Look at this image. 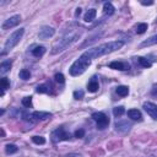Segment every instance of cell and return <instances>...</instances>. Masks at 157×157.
I'll list each match as a JSON object with an SVG mask.
<instances>
[{
    "label": "cell",
    "mask_w": 157,
    "mask_h": 157,
    "mask_svg": "<svg viewBox=\"0 0 157 157\" xmlns=\"http://www.w3.org/2000/svg\"><path fill=\"white\" fill-rule=\"evenodd\" d=\"M123 45H124V42L123 40H112V42H108V43L99 44V45H97L94 48L87 49L85 52V54L92 60V59H97L99 56L110 54V53H113L115 50H119Z\"/></svg>",
    "instance_id": "obj_1"
},
{
    "label": "cell",
    "mask_w": 157,
    "mask_h": 157,
    "mask_svg": "<svg viewBox=\"0 0 157 157\" xmlns=\"http://www.w3.org/2000/svg\"><path fill=\"white\" fill-rule=\"evenodd\" d=\"M81 34H82V31H81V29L65 34L61 39H59V42H56V43L53 45V48H52V52H50V53H52L53 55L61 53L63 50L67 49L72 43H75V42L81 37Z\"/></svg>",
    "instance_id": "obj_2"
},
{
    "label": "cell",
    "mask_w": 157,
    "mask_h": 157,
    "mask_svg": "<svg viewBox=\"0 0 157 157\" xmlns=\"http://www.w3.org/2000/svg\"><path fill=\"white\" fill-rule=\"evenodd\" d=\"M91 59L83 53L77 60H75L72 63V65L70 66V75L72 76H78L81 74H83L86 71V69L91 65Z\"/></svg>",
    "instance_id": "obj_3"
},
{
    "label": "cell",
    "mask_w": 157,
    "mask_h": 157,
    "mask_svg": "<svg viewBox=\"0 0 157 157\" xmlns=\"http://www.w3.org/2000/svg\"><path fill=\"white\" fill-rule=\"evenodd\" d=\"M23 33H25V28L16 29L13 33H11L10 37H9V38L6 39V42H5V45H4V53H5V52H9V50H11L13 47H16V45L18 44V42L21 40Z\"/></svg>",
    "instance_id": "obj_4"
},
{
    "label": "cell",
    "mask_w": 157,
    "mask_h": 157,
    "mask_svg": "<svg viewBox=\"0 0 157 157\" xmlns=\"http://www.w3.org/2000/svg\"><path fill=\"white\" fill-rule=\"evenodd\" d=\"M20 21H21V16H20V15H13V16H11V17H9L7 20L4 21L1 28H2V29H10V28L17 26V25L20 23Z\"/></svg>",
    "instance_id": "obj_5"
},
{
    "label": "cell",
    "mask_w": 157,
    "mask_h": 157,
    "mask_svg": "<svg viewBox=\"0 0 157 157\" xmlns=\"http://www.w3.org/2000/svg\"><path fill=\"white\" fill-rule=\"evenodd\" d=\"M55 33V29L53 27H49V26H43L40 29H39V33H38V37L40 39H48L50 37H53Z\"/></svg>",
    "instance_id": "obj_6"
},
{
    "label": "cell",
    "mask_w": 157,
    "mask_h": 157,
    "mask_svg": "<svg viewBox=\"0 0 157 157\" xmlns=\"http://www.w3.org/2000/svg\"><path fill=\"white\" fill-rule=\"evenodd\" d=\"M144 109L146 110V113L152 117L153 119H157V104L152 103V102H146L144 103Z\"/></svg>",
    "instance_id": "obj_7"
},
{
    "label": "cell",
    "mask_w": 157,
    "mask_h": 157,
    "mask_svg": "<svg viewBox=\"0 0 157 157\" xmlns=\"http://www.w3.org/2000/svg\"><path fill=\"white\" fill-rule=\"evenodd\" d=\"M109 69L113 70H129V65L123 61H112L109 63Z\"/></svg>",
    "instance_id": "obj_8"
},
{
    "label": "cell",
    "mask_w": 157,
    "mask_h": 157,
    "mask_svg": "<svg viewBox=\"0 0 157 157\" xmlns=\"http://www.w3.org/2000/svg\"><path fill=\"white\" fill-rule=\"evenodd\" d=\"M130 128H131V124L128 121H117L115 123V130L117 131L125 132V131H129Z\"/></svg>",
    "instance_id": "obj_9"
},
{
    "label": "cell",
    "mask_w": 157,
    "mask_h": 157,
    "mask_svg": "<svg viewBox=\"0 0 157 157\" xmlns=\"http://www.w3.org/2000/svg\"><path fill=\"white\" fill-rule=\"evenodd\" d=\"M53 136H56L59 141H60V140H69V139H70V134H67L64 129H58V130H55V131L53 132Z\"/></svg>",
    "instance_id": "obj_10"
},
{
    "label": "cell",
    "mask_w": 157,
    "mask_h": 157,
    "mask_svg": "<svg viewBox=\"0 0 157 157\" xmlns=\"http://www.w3.org/2000/svg\"><path fill=\"white\" fill-rule=\"evenodd\" d=\"M128 117L132 120H139V121L142 120V115H141L140 110H137V109H129L128 110Z\"/></svg>",
    "instance_id": "obj_11"
},
{
    "label": "cell",
    "mask_w": 157,
    "mask_h": 157,
    "mask_svg": "<svg viewBox=\"0 0 157 157\" xmlns=\"http://www.w3.org/2000/svg\"><path fill=\"white\" fill-rule=\"evenodd\" d=\"M32 117L36 118V119H39V120H45V119H49L52 117V114L48 113V112H40L39 110V112H33Z\"/></svg>",
    "instance_id": "obj_12"
},
{
    "label": "cell",
    "mask_w": 157,
    "mask_h": 157,
    "mask_svg": "<svg viewBox=\"0 0 157 157\" xmlns=\"http://www.w3.org/2000/svg\"><path fill=\"white\" fill-rule=\"evenodd\" d=\"M96 15H97V11H96V9H90V10H88V11L85 13V17H83L85 22H92V21L94 20Z\"/></svg>",
    "instance_id": "obj_13"
},
{
    "label": "cell",
    "mask_w": 157,
    "mask_h": 157,
    "mask_svg": "<svg viewBox=\"0 0 157 157\" xmlns=\"http://www.w3.org/2000/svg\"><path fill=\"white\" fill-rule=\"evenodd\" d=\"M44 53H45V47H43V45H37L32 49V54L36 58H40Z\"/></svg>",
    "instance_id": "obj_14"
},
{
    "label": "cell",
    "mask_w": 157,
    "mask_h": 157,
    "mask_svg": "<svg viewBox=\"0 0 157 157\" xmlns=\"http://www.w3.org/2000/svg\"><path fill=\"white\" fill-rule=\"evenodd\" d=\"M114 11H115V9H114V6L110 2H104V5H103V12L105 15H108V16L109 15H113Z\"/></svg>",
    "instance_id": "obj_15"
},
{
    "label": "cell",
    "mask_w": 157,
    "mask_h": 157,
    "mask_svg": "<svg viewBox=\"0 0 157 157\" xmlns=\"http://www.w3.org/2000/svg\"><path fill=\"white\" fill-rule=\"evenodd\" d=\"M117 93L120 97H125L129 94V87L128 86H118L117 87Z\"/></svg>",
    "instance_id": "obj_16"
},
{
    "label": "cell",
    "mask_w": 157,
    "mask_h": 157,
    "mask_svg": "<svg viewBox=\"0 0 157 157\" xmlns=\"http://www.w3.org/2000/svg\"><path fill=\"white\" fill-rule=\"evenodd\" d=\"M98 87H99V85H98V82L96 80H91L88 82V85H87V90L90 92H96L98 90Z\"/></svg>",
    "instance_id": "obj_17"
},
{
    "label": "cell",
    "mask_w": 157,
    "mask_h": 157,
    "mask_svg": "<svg viewBox=\"0 0 157 157\" xmlns=\"http://www.w3.org/2000/svg\"><path fill=\"white\" fill-rule=\"evenodd\" d=\"M10 67H11V61H2L1 64H0V72L1 74H5V72H7L9 70H10Z\"/></svg>",
    "instance_id": "obj_18"
},
{
    "label": "cell",
    "mask_w": 157,
    "mask_h": 157,
    "mask_svg": "<svg viewBox=\"0 0 157 157\" xmlns=\"http://www.w3.org/2000/svg\"><path fill=\"white\" fill-rule=\"evenodd\" d=\"M105 118H107V115H105L104 113H102V112H97V113H93V114H92V119H93L94 121H97V123L102 121V120L105 119Z\"/></svg>",
    "instance_id": "obj_19"
},
{
    "label": "cell",
    "mask_w": 157,
    "mask_h": 157,
    "mask_svg": "<svg viewBox=\"0 0 157 157\" xmlns=\"http://www.w3.org/2000/svg\"><path fill=\"white\" fill-rule=\"evenodd\" d=\"M5 151H6L7 155H11V153L17 152V151H18V147H17L16 145H13V144H7V145L5 146Z\"/></svg>",
    "instance_id": "obj_20"
},
{
    "label": "cell",
    "mask_w": 157,
    "mask_h": 157,
    "mask_svg": "<svg viewBox=\"0 0 157 157\" xmlns=\"http://www.w3.org/2000/svg\"><path fill=\"white\" fill-rule=\"evenodd\" d=\"M146 29H147V23H145V22H142V23H137V26H136V33H139V34H142V33H145L146 32Z\"/></svg>",
    "instance_id": "obj_21"
},
{
    "label": "cell",
    "mask_w": 157,
    "mask_h": 157,
    "mask_svg": "<svg viewBox=\"0 0 157 157\" xmlns=\"http://www.w3.org/2000/svg\"><path fill=\"white\" fill-rule=\"evenodd\" d=\"M124 113H125V108H124L123 105H119V107L113 108V114H114L115 117H121Z\"/></svg>",
    "instance_id": "obj_22"
},
{
    "label": "cell",
    "mask_w": 157,
    "mask_h": 157,
    "mask_svg": "<svg viewBox=\"0 0 157 157\" xmlns=\"http://www.w3.org/2000/svg\"><path fill=\"white\" fill-rule=\"evenodd\" d=\"M29 77H31V72L28 70L22 69L20 71V78H22V80H29Z\"/></svg>",
    "instance_id": "obj_23"
},
{
    "label": "cell",
    "mask_w": 157,
    "mask_h": 157,
    "mask_svg": "<svg viewBox=\"0 0 157 157\" xmlns=\"http://www.w3.org/2000/svg\"><path fill=\"white\" fill-rule=\"evenodd\" d=\"M0 85H1V88H2V90L9 88V87H10V81H9V78H7V77H2V78L0 80Z\"/></svg>",
    "instance_id": "obj_24"
},
{
    "label": "cell",
    "mask_w": 157,
    "mask_h": 157,
    "mask_svg": "<svg viewBox=\"0 0 157 157\" xmlns=\"http://www.w3.org/2000/svg\"><path fill=\"white\" fill-rule=\"evenodd\" d=\"M108 124H109V119H108V117H107V118L103 119L102 121L97 123V128H98V129H105V128L108 126Z\"/></svg>",
    "instance_id": "obj_25"
},
{
    "label": "cell",
    "mask_w": 157,
    "mask_h": 157,
    "mask_svg": "<svg viewBox=\"0 0 157 157\" xmlns=\"http://www.w3.org/2000/svg\"><path fill=\"white\" fill-rule=\"evenodd\" d=\"M32 141H33L34 144H37V145H43V144H45V139H44L43 136H33V137H32Z\"/></svg>",
    "instance_id": "obj_26"
},
{
    "label": "cell",
    "mask_w": 157,
    "mask_h": 157,
    "mask_svg": "<svg viewBox=\"0 0 157 157\" xmlns=\"http://www.w3.org/2000/svg\"><path fill=\"white\" fill-rule=\"evenodd\" d=\"M137 59H139V63H140L141 66H144V67H150V66H151V63H150L147 59H145V58H142V56H140V58H137Z\"/></svg>",
    "instance_id": "obj_27"
},
{
    "label": "cell",
    "mask_w": 157,
    "mask_h": 157,
    "mask_svg": "<svg viewBox=\"0 0 157 157\" xmlns=\"http://www.w3.org/2000/svg\"><path fill=\"white\" fill-rule=\"evenodd\" d=\"M22 105L29 108L32 105V97H25V98H22Z\"/></svg>",
    "instance_id": "obj_28"
},
{
    "label": "cell",
    "mask_w": 157,
    "mask_h": 157,
    "mask_svg": "<svg viewBox=\"0 0 157 157\" xmlns=\"http://www.w3.org/2000/svg\"><path fill=\"white\" fill-rule=\"evenodd\" d=\"M54 78H55V81H56V82H59V83H63V82L65 81V77H64V75H63L61 72H58V74H55Z\"/></svg>",
    "instance_id": "obj_29"
},
{
    "label": "cell",
    "mask_w": 157,
    "mask_h": 157,
    "mask_svg": "<svg viewBox=\"0 0 157 157\" xmlns=\"http://www.w3.org/2000/svg\"><path fill=\"white\" fill-rule=\"evenodd\" d=\"M36 91H37L38 93H47V92H48V88H47L45 85H39V86H37Z\"/></svg>",
    "instance_id": "obj_30"
},
{
    "label": "cell",
    "mask_w": 157,
    "mask_h": 157,
    "mask_svg": "<svg viewBox=\"0 0 157 157\" xmlns=\"http://www.w3.org/2000/svg\"><path fill=\"white\" fill-rule=\"evenodd\" d=\"M74 98H75V99H81V98H83V91H82V90H76V91L74 92Z\"/></svg>",
    "instance_id": "obj_31"
},
{
    "label": "cell",
    "mask_w": 157,
    "mask_h": 157,
    "mask_svg": "<svg viewBox=\"0 0 157 157\" xmlns=\"http://www.w3.org/2000/svg\"><path fill=\"white\" fill-rule=\"evenodd\" d=\"M83 136H85V130H83V129H77V130L75 131V137L82 139Z\"/></svg>",
    "instance_id": "obj_32"
},
{
    "label": "cell",
    "mask_w": 157,
    "mask_h": 157,
    "mask_svg": "<svg viewBox=\"0 0 157 157\" xmlns=\"http://www.w3.org/2000/svg\"><path fill=\"white\" fill-rule=\"evenodd\" d=\"M152 40H150V42H145V43H142V45H146V44H151V43H157V36H155L153 38H151Z\"/></svg>",
    "instance_id": "obj_33"
},
{
    "label": "cell",
    "mask_w": 157,
    "mask_h": 157,
    "mask_svg": "<svg viewBox=\"0 0 157 157\" xmlns=\"http://www.w3.org/2000/svg\"><path fill=\"white\" fill-rule=\"evenodd\" d=\"M141 4H142V5H152V4H153V1H145V0H142V1H141Z\"/></svg>",
    "instance_id": "obj_34"
},
{
    "label": "cell",
    "mask_w": 157,
    "mask_h": 157,
    "mask_svg": "<svg viewBox=\"0 0 157 157\" xmlns=\"http://www.w3.org/2000/svg\"><path fill=\"white\" fill-rule=\"evenodd\" d=\"M65 157H81L80 155H74V153H71V155H67V156H65Z\"/></svg>",
    "instance_id": "obj_35"
},
{
    "label": "cell",
    "mask_w": 157,
    "mask_h": 157,
    "mask_svg": "<svg viewBox=\"0 0 157 157\" xmlns=\"http://www.w3.org/2000/svg\"><path fill=\"white\" fill-rule=\"evenodd\" d=\"M80 13H81V9L78 7V9H76V12H75V15H76V16H78Z\"/></svg>",
    "instance_id": "obj_36"
},
{
    "label": "cell",
    "mask_w": 157,
    "mask_h": 157,
    "mask_svg": "<svg viewBox=\"0 0 157 157\" xmlns=\"http://www.w3.org/2000/svg\"><path fill=\"white\" fill-rule=\"evenodd\" d=\"M1 136H5V131H4V129H1Z\"/></svg>",
    "instance_id": "obj_37"
}]
</instances>
